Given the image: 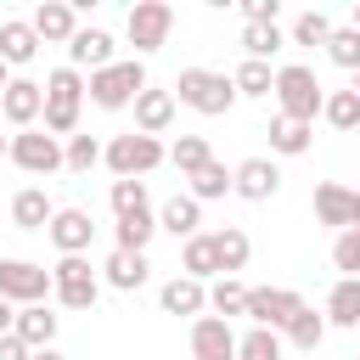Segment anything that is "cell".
<instances>
[{
  "mask_svg": "<svg viewBox=\"0 0 360 360\" xmlns=\"http://www.w3.org/2000/svg\"><path fill=\"white\" fill-rule=\"evenodd\" d=\"M84 96H90V84L79 79V68H56V73L45 79V135H68V141H73Z\"/></svg>",
  "mask_w": 360,
  "mask_h": 360,
  "instance_id": "cell-1",
  "label": "cell"
},
{
  "mask_svg": "<svg viewBox=\"0 0 360 360\" xmlns=\"http://www.w3.org/2000/svg\"><path fill=\"white\" fill-rule=\"evenodd\" d=\"M174 96H180L191 112H202V118H219V112L236 107V84H231V73H214V68H186V73L174 79Z\"/></svg>",
  "mask_w": 360,
  "mask_h": 360,
  "instance_id": "cell-2",
  "label": "cell"
},
{
  "mask_svg": "<svg viewBox=\"0 0 360 360\" xmlns=\"http://www.w3.org/2000/svg\"><path fill=\"white\" fill-rule=\"evenodd\" d=\"M276 101H281V118L315 124V112L326 107V90H321L315 68H304V62H287V68H276Z\"/></svg>",
  "mask_w": 360,
  "mask_h": 360,
  "instance_id": "cell-3",
  "label": "cell"
},
{
  "mask_svg": "<svg viewBox=\"0 0 360 360\" xmlns=\"http://www.w3.org/2000/svg\"><path fill=\"white\" fill-rule=\"evenodd\" d=\"M141 90H146V68H141V56H129V62H112V68L90 73V101H96L101 112L129 107Z\"/></svg>",
  "mask_w": 360,
  "mask_h": 360,
  "instance_id": "cell-4",
  "label": "cell"
},
{
  "mask_svg": "<svg viewBox=\"0 0 360 360\" xmlns=\"http://www.w3.org/2000/svg\"><path fill=\"white\" fill-rule=\"evenodd\" d=\"M163 158H169V152H163V141H158V135L129 129V135H112V141H107V158H101V163H107L118 180H135V174H152Z\"/></svg>",
  "mask_w": 360,
  "mask_h": 360,
  "instance_id": "cell-5",
  "label": "cell"
},
{
  "mask_svg": "<svg viewBox=\"0 0 360 360\" xmlns=\"http://www.w3.org/2000/svg\"><path fill=\"white\" fill-rule=\"evenodd\" d=\"M51 292H56V281H51L45 264H34V259H0V298L6 304L28 309V304H45Z\"/></svg>",
  "mask_w": 360,
  "mask_h": 360,
  "instance_id": "cell-6",
  "label": "cell"
},
{
  "mask_svg": "<svg viewBox=\"0 0 360 360\" xmlns=\"http://www.w3.org/2000/svg\"><path fill=\"white\" fill-rule=\"evenodd\" d=\"M169 28H174V6H169V0H135V6H129L124 34H129L135 56H146V51L169 45Z\"/></svg>",
  "mask_w": 360,
  "mask_h": 360,
  "instance_id": "cell-7",
  "label": "cell"
},
{
  "mask_svg": "<svg viewBox=\"0 0 360 360\" xmlns=\"http://www.w3.org/2000/svg\"><path fill=\"white\" fill-rule=\"evenodd\" d=\"M6 158H11L17 169H28V174H56V169H68V146H62L56 135H45V129H17Z\"/></svg>",
  "mask_w": 360,
  "mask_h": 360,
  "instance_id": "cell-8",
  "label": "cell"
},
{
  "mask_svg": "<svg viewBox=\"0 0 360 360\" xmlns=\"http://www.w3.org/2000/svg\"><path fill=\"white\" fill-rule=\"evenodd\" d=\"M298 309H304V298H298L292 287H248V309H242V315H248L253 326L281 332V326H287Z\"/></svg>",
  "mask_w": 360,
  "mask_h": 360,
  "instance_id": "cell-9",
  "label": "cell"
},
{
  "mask_svg": "<svg viewBox=\"0 0 360 360\" xmlns=\"http://www.w3.org/2000/svg\"><path fill=\"white\" fill-rule=\"evenodd\" d=\"M315 219L332 225V231H360V191H349L338 180L315 186Z\"/></svg>",
  "mask_w": 360,
  "mask_h": 360,
  "instance_id": "cell-10",
  "label": "cell"
},
{
  "mask_svg": "<svg viewBox=\"0 0 360 360\" xmlns=\"http://www.w3.org/2000/svg\"><path fill=\"white\" fill-rule=\"evenodd\" d=\"M0 112H6L11 129H34V124L45 118V84H34V79H11Z\"/></svg>",
  "mask_w": 360,
  "mask_h": 360,
  "instance_id": "cell-11",
  "label": "cell"
},
{
  "mask_svg": "<svg viewBox=\"0 0 360 360\" xmlns=\"http://www.w3.org/2000/svg\"><path fill=\"white\" fill-rule=\"evenodd\" d=\"M191 360H236V332L219 315H197L191 321Z\"/></svg>",
  "mask_w": 360,
  "mask_h": 360,
  "instance_id": "cell-12",
  "label": "cell"
},
{
  "mask_svg": "<svg viewBox=\"0 0 360 360\" xmlns=\"http://www.w3.org/2000/svg\"><path fill=\"white\" fill-rule=\"evenodd\" d=\"M34 34H39V45L51 39V45H68L73 34H79V11L68 6V0H45V6H34Z\"/></svg>",
  "mask_w": 360,
  "mask_h": 360,
  "instance_id": "cell-13",
  "label": "cell"
},
{
  "mask_svg": "<svg viewBox=\"0 0 360 360\" xmlns=\"http://www.w3.org/2000/svg\"><path fill=\"white\" fill-rule=\"evenodd\" d=\"M68 68H90V73L112 68V34L107 28H79L68 39Z\"/></svg>",
  "mask_w": 360,
  "mask_h": 360,
  "instance_id": "cell-14",
  "label": "cell"
},
{
  "mask_svg": "<svg viewBox=\"0 0 360 360\" xmlns=\"http://www.w3.org/2000/svg\"><path fill=\"white\" fill-rule=\"evenodd\" d=\"M281 191V169L270 163V158H248V163H236V197H248V202H270Z\"/></svg>",
  "mask_w": 360,
  "mask_h": 360,
  "instance_id": "cell-15",
  "label": "cell"
},
{
  "mask_svg": "<svg viewBox=\"0 0 360 360\" xmlns=\"http://www.w3.org/2000/svg\"><path fill=\"white\" fill-rule=\"evenodd\" d=\"M90 236H96V225H90L84 208H56V219H51V242H56L62 259H68V253H84Z\"/></svg>",
  "mask_w": 360,
  "mask_h": 360,
  "instance_id": "cell-16",
  "label": "cell"
},
{
  "mask_svg": "<svg viewBox=\"0 0 360 360\" xmlns=\"http://www.w3.org/2000/svg\"><path fill=\"white\" fill-rule=\"evenodd\" d=\"M169 124H174V90H152V84H146V90L135 96V129H141V135H163Z\"/></svg>",
  "mask_w": 360,
  "mask_h": 360,
  "instance_id": "cell-17",
  "label": "cell"
},
{
  "mask_svg": "<svg viewBox=\"0 0 360 360\" xmlns=\"http://www.w3.org/2000/svg\"><path fill=\"white\" fill-rule=\"evenodd\" d=\"M158 304H163V315H202V309H208V281L174 276V281H163Z\"/></svg>",
  "mask_w": 360,
  "mask_h": 360,
  "instance_id": "cell-18",
  "label": "cell"
},
{
  "mask_svg": "<svg viewBox=\"0 0 360 360\" xmlns=\"http://www.w3.org/2000/svg\"><path fill=\"white\" fill-rule=\"evenodd\" d=\"M34 56H39V34H34V22L6 17V22H0V62H6V68H22V62H34Z\"/></svg>",
  "mask_w": 360,
  "mask_h": 360,
  "instance_id": "cell-19",
  "label": "cell"
},
{
  "mask_svg": "<svg viewBox=\"0 0 360 360\" xmlns=\"http://www.w3.org/2000/svg\"><path fill=\"white\" fill-rule=\"evenodd\" d=\"M51 219H56V208H51V197L39 186H28V191L11 197V225L17 231H51Z\"/></svg>",
  "mask_w": 360,
  "mask_h": 360,
  "instance_id": "cell-20",
  "label": "cell"
},
{
  "mask_svg": "<svg viewBox=\"0 0 360 360\" xmlns=\"http://www.w3.org/2000/svg\"><path fill=\"white\" fill-rule=\"evenodd\" d=\"M101 270H107V287H118V292H135V287H146V276H152L146 253H124V248H112Z\"/></svg>",
  "mask_w": 360,
  "mask_h": 360,
  "instance_id": "cell-21",
  "label": "cell"
},
{
  "mask_svg": "<svg viewBox=\"0 0 360 360\" xmlns=\"http://www.w3.org/2000/svg\"><path fill=\"white\" fill-rule=\"evenodd\" d=\"M56 326H62V315H51V304L17 309V338H22L28 349H51V343H56Z\"/></svg>",
  "mask_w": 360,
  "mask_h": 360,
  "instance_id": "cell-22",
  "label": "cell"
},
{
  "mask_svg": "<svg viewBox=\"0 0 360 360\" xmlns=\"http://www.w3.org/2000/svg\"><path fill=\"white\" fill-rule=\"evenodd\" d=\"M197 225H202V202H197V197H169L163 214H158V231H169V236H180V242H191Z\"/></svg>",
  "mask_w": 360,
  "mask_h": 360,
  "instance_id": "cell-23",
  "label": "cell"
},
{
  "mask_svg": "<svg viewBox=\"0 0 360 360\" xmlns=\"http://www.w3.org/2000/svg\"><path fill=\"white\" fill-rule=\"evenodd\" d=\"M326 326H360V276H338L326 292Z\"/></svg>",
  "mask_w": 360,
  "mask_h": 360,
  "instance_id": "cell-24",
  "label": "cell"
},
{
  "mask_svg": "<svg viewBox=\"0 0 360 360\" xmlns=\"http://www.w3.org/2000/svg\"><path fill=\"white\" fill-rule=\"evenodd\" d=\"M315 141V124H298V118H270V152L281 158H304Z\"/></svg>",
  "mask_w": 360,
  "mask_h": 360,
  "instance_id": "cell-25",
  "label": "cell"
},
{
  "mask_svg": "<svg viewBox=\"0 0 360 360\" xmlns=\"http://www.w3.org/2000/svg\"><path fill=\"white\" fill-rule=\"evenodd\" d=\"M180 264H186V276L191 281H208V276H219V253H214V231H197L186 248H180Z\"/></svg>",
  "mask_w": 360,
  "mask_h": 360,
  "instance_id": "cell-26",
  "label": "cell"
},
{
  "mask_svg": "<svg viewBox=\"0 0 360 360\" xmlns=\"http://www.w3.org/2000/svg\"><path fill=\"white\" fill-rule=\"evenodd\" d=\"M214 253H219V276H236V270L248 264L253 242H248L242 225H225V231H214Z\"/></svg>",
  "mask_w": 360,
  "mask_h": 360,
  "instance_id": "cell-27",
  "label": "cell"
},
{
  "mask_svg": "<svg viewBox=\"0 0 360 360\" xmlns=\"http://www.w3.org/2000/svg\"><path fill=\"white\" fill-rule=\"evenodd\" d=\"M118 248L124 253H146V242L158 236V219H152V208H141V214H118Z\"/></svg>",
  "mask_w": 360,
  "mask_h": 360,
  "instance_id": "cell-28",
  "label": "cell"
},
{
  "mask_svg": "<svg viewBox=\"0 0 360 360\" xmlns=\"http://www.w3.org/2000/svg\"><path fill=\"white\" fill-rule=\"evenodd\" d=\"M231 84H236V96H270L276 90V73H270V62H253V56H242V68L231 73Z\"/></svg>",
  "mask_w": 360,
  "mask_h": 360,
  "instance_id": "cell-29",
  "label": "cell"
},
{
  "mask_svg": "<svg viewBox=\"0 0 360 360\" xmlns=\"http://www.w3.org/2000/svg\"><path fill=\"white\" fill-rule=\"evenodd\" d=\"M169 163L191 180L197 169H208V163H214V152H208V141H202V135H180V141L169 146Z\"/></svg>",
  "mask_w": 360,
  "mask_h": 360,
  "instance_id": "cell-30",
  "label": "cell"
},
{
  "mask_svg": "<svg viewBox=\"0 0 360 360\" xmlns=\"http://www.w3.org/2000/svg\"><path fill=\"white\" fill-rule=\"evenodd\" d=\"M225 191H236V169L208 163V169L191 174V197H197V202H214V197H225Z\"/></svg>",
  "mask_w": 360,
  "mask_h": 360,
  "instance_id": "cell-31",
  "label": "cell"
},
{
  "mask_svg": "<svg viewBox=\"0 0 360 360\" xmlns=\"http://www.w3.org/2000/svg\"><path fill=\"white\" fill-rule=\"evenodd\" d=\"M208 309H214L219 321H231V315H242V309H248V287H242L236 276H219V281L208 287Z\"/></svg>",
  "mask_w": 360,
  "mask_h": 360,
  "instance_id": "cell-32",
  "label": "cell"
},
{
  "mask_svg": "<svg viewBox=\"0 0 360 360\" xmlns=\"http://www.w3.org/2000/svg\"><path fill=\"white\" fill-rule=\"evenodd\" d=\"M281 332H287V343H292V349H321V338H326V315H315V309L304 304Z\"/></svg>",
  "mask_w": 360,
  "mask_h": 360,
  "instance_id": "cell-33",
  "label": "cell"
},
{
  "mask_svg": "<svg viewBox=\"0 0 360 360\" xmlns=\"http://www.w3.org/2000/svg\"><path fill=\"white\" fill-rule=\"evenodd\" d=\"M321 118H326L332 129H360V90H354V84H349V90H332L326 107H321Z\"/></svg>",
  "mask_w": 360,
  "mask_h": 360,
  "instance_id": "cell-34",
  "label": "cell"
},
{
  "mask_svg": "<svg viewBox=\"0 0 360 360\" xmlns=\"http://www.w3.org/2000/svg\"><path fill=\"white\" fill-rule=\"evenodd\" d=\"M281 45H287V39H281V28H276V22H248V28H242V51H248L253 62H270Z\"/></svg>",
  "mask_w": 360,
  "mask_h": 360,
  "instance_id": "cell-35",
  "label": "cell"
},
{
  "mask_svg": "<svg viewBox=\"0 0 360 360\" xmlns=\"http://www.w3.org/2000/svg\"><path fill=\"white\" fill-rule=\"evenodd\" d=\"M236 360H281V332L248 326V338H236Z\"/></svg>",
  "mask_w": 360,
  "mask_h": 360,
  "instance_id": "cell-36",
  "label": "cell"
},
{
  "mask_svg": "<svg viewBox=\"0 0 360 360\" xmlns=\"http://www.w3.org/2000/svg\"><path fill=\"white\" fill-rule=\"evenodd\" d=\"M101 158H107V146H101L96 135H73V141H68V169H73V174H90Z\"/></svg>",
  "mask_w": 360,
  "mask_h": 360,
  "instance_id": "cell-37",
  "label": "cell"
},
{
  "mask_svg": "<svg viewBox=\"0 0 360 360\" xmlns=\"http://www.w3.org/2000/svg\"><path fill=\"white\" fill-rule=\"evenodd\" d=\"M326 56H332L338 68L360 73V34H354V28H332V39H326Z\"/></svg>",
  "mask_w": 360,
  "mask_h": 360,
  "instance_id": "cell-38",
  "label": "cell"
},
{
  "mask_svg": "<svg viewBox=\"0 0 360 360\" xmlns=\"http://www.w3.org/2000/svg\"><path fill=\"white\" fill-rule=\"evenodd\" d=\"M326 39H332V17L326 11H304L292 22V45H326Z\"/></svg>",
  "mask_w": 360,
  "mask_h": 360,
  "instance_id": "cell-39",
  "label": "cell"
},
{
  "mask_svg": "<svg viewBox=\"0 0 360 360\" xmlns=\"http://www.w3.org/2000/svg\"><path fill=\"white\" fill-rule=\"evenodd\" d=\"M107 202H112V214H141L146 208V180H112Z\"/></svg>",
  "mask_w": 360,
  "mask_h": 360,
  "instance_id": "cell-40",
  "label": "cell"
},
{
  "mask_svg": "<svg viewBox=\"0 0 360 360\" xmlns=\"http://www.w3.org/2000/svg\"><path fill=\"white\" fill-rule=\"evenodd\" d=\"M96 292H101L96 276H90V281H56V304H62V309H90Z\"/></svg>",
  "mask_w": 360,
  "mask_h": 360,
  "instance_id": "cell-41",
  "label": "cell"
},
{
  "mask_svg": "<svg viewBox=\"0 0 360 360\" xmlns=\"http://www.w3.org/2000/svg\"><path fill=\"white\" fill-rule=\"evenodd\" d=\"M332 264H338L343 276H360V231H338V242H332Z\"/></svg>",
  "mask_w": 360,
  "mask_h": 360,
  "instance_id": "cell-42",
  "label": "cell"
},
{
  "mask_svg": "<svg viewBox=\"0 0 360 360\" xmlns=\"http://www.w3.org/2000/svg\"><path fill=\"white\" fill-rule=\"evenodd\" d=\"M242 17L248 22H276L281 17V0H242Z\"/></svg>",
  "mask_w": 360,
  "mask_h": 360,
  "instance_id": "cell-43",
  "label": "cell"
},
{
  "mask_svg": "<svg viewBox=\"0 0 360 360\" xmlns=\"http://www.w3.org/2000/svg\"><path fill=\"white\" fill-rule=\"evenodd\" d=\"M0 360H34V349H28V343L11 332V338H0Z\"/></svg>",
  "mask_w": 360,
  "mask_h": 360,
  "instance_id": "cell-44",
  "label": "cell"
},
{
  "mask_svg": "<svg viewBox=\"0 0 360 360\" xmlns=\"http://www.w3.org/2000/svg\"><path fill=\"white\" fill-rule=\"evenodd\" d=\"M11 332H17V304L0 298V338H11Z\"/></svg>",
  "mask_w": 360,
  "mask_h": 360,
  "instance_id": "cell-45",
  "label": "cell"
},
{
  "mask_svg": "<svg viewBox=\"0 0 360 360\" xmlns=\"http://www.w3.org/2000/svg\"><path fill=\"white\" fill-rule=\"evenodd\" d=\"M34 360H68V354H56V349H34Z\"/></svg>",
  "mask_w": 360,
  "mask_h": 360,
  "instance_id": "cell-46",
  "label": "cell"
},
{
  "mask_svg": "<svg viewBox=\"0 0 360 360\" xmlns=\"http://www.w3.org/2000/svg\"><path fill=\"white\" fill-rule=\"evenodd\" d=\"M349 28H354V34H360V0H354V11H349Z\"/></svg>",
  "mask_w": 360,
  "mask_h": 360,
  "instance_id": "cell-47",
  "label": "cell"
},
{
  "mask_svg": "<svg viewBox=\"0 0 360 360\" xmlns=\"http://www.w3.org/2000/svg\"><path fill=\"white\" fill-rule=\"evenodd\" d=\"M6 84H11V73H6V62H0V101H6Z\"/></svg>",
  "mask_w": 360,
  "mask_h": 360,
  "instance_id": "cell-48",
  "label": "cell"
},
{
  "mask_svg": "<svg viewBox=\"0 0 360 360\" xmlns=\"http://www.w3.org/2000/svg\"><path fill=\"white\" fill-rule=\"evenodd\" d=\"M6 152H11V141H6V135H0V158H6Z\"/></svg>",
  "mask_w": 360,
  "mask_h": 360,
  "instance_id": "cell-49",
  "label": "cell"
},
{
  "mask_svg": "<svg viewBox=\"0 0 360 360\" xmlns=\"http://www.w3.org/2000/svg\"><path fill=\"white\" fill-rule=\"evenodd\" d=\"M354 90H360V73H354Z\"/></svg>",
  "mask_w": 360,
  "mask_h": 360,
  "instance_id": "cell-50",
  "label": "cell"
}]
</instances>
